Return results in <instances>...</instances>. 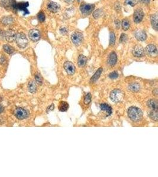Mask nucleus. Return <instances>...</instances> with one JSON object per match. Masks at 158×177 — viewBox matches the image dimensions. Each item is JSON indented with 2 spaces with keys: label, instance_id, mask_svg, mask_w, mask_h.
Masks as SVG:
<instances>
[{
  "label": "nucleus",
  "instance_id": "c85d7f7f",
  "mask_svg": "<svg viewBox=\"0 0 158 177\" xmlns=\"http://www.w3.org/2000/svg\"><path fill=\"white\" fill-rule=\"evenodd\" d=\"M138 0H126L124 2V5L130 6L134 7L138 3Z\"/></svg>",
  "mask_w": 158,
  "mask_h": 177
},
{
  "label": "nucleus",
  "instance_id": "9b49d317",
  "mask_svg": "<svg viewBox=\"0 0 158 177\" xmlns=\"http://www.w3.org/2000/svg\"><path fill=\"white\" fill-rule=\"evenodd\" d=\"M146 52L147 55L151 57H156L158 55V50L156 46L153 44H149L146 47Z\"/></svg>",
  "mask_w": 158,
  "mask_h": 177
},
{
  "label": "nucleus",
  "instance_id": "58836bf2",
  "mask_svg": "<svg viewBox=\"0 0 158 177\" xmlns=\"http://www.w3.org/2000/svg\"><path fill=\"white\" fill-rule=\"evenodd\" d=\"M54 108H55V106H54V105H52L49 108H48V111H50V110H52L53 109H54Z\"/></svg>",
  "mask_w": 158,
  "mask_h": 177
},
{
  "label": "nucleus",
  "instance_id": "bb28decb",
  "mask_svg": "<svg viewBox=\"0 0 158 177\" xmlns=\"http://www.w3.org/2000/svg\"><path fill=\"white\" fill-rule=\"evenodd\" d=\"M102 72H103V69L101 68H99L96 73V74L94 75V76L91 78V82L96 81V80L98 79V77H100L101 74L102 73Z\"/></svg>",
  "mask_w": 158,
  "mask_h": 177
},
{
  "label": "nucleus",
  "instance_id": "1a4fd4ad",
  "mask_svg": "<svg viewBox=\"0 0 158 177\" xmlns=\"http://www.w3.org/2000/svg\"><path fill=\"white\" fill-rule=\"evenodd\" d=\"M66 72L69 75H74L75 72V67L70 61H66L63 65Z\"/></svg>",
  "mask_w": 158,
  "mask_h": 177
},
{
  "label": "nucleus",
  "instance_id": "39448f33",
  "mask_svg": "<svg viewBox=\"0 0 158 177\" xmlns=\"http://www.w3.org/2000/svg\"><path fill=\"white\" fill-rule=\"evenodd\" d=\"M95 6L94 4H83L80 7V10L83 15H89L92 13V11L94 10Z\"/></svg>",
  "mask_w": 158,
  "mask_h": 177
},
{
  "label": "nucleus",
  "instance_id": "4c0bfd02",
  "mask_svg": "<svg viewBox=\"0 0 158 177\" xmlns=\"http://www.w3.org/2000/svg\"><path fill=\"white\" fill-rule=\"evenodd\" d=\"M140 2H142V3H144V4H147L149 3L150 2V0H139Z\"/></svg>",
  "mask_w": 158,
  "mask_h": 177
},
{
  "label": "nucleus",
  "instance_id": "2eb2a0df",
  "mask_svg": "<svg viewBox=\"0 0 158 177\" xmlns=\"http://www.w3.org/2000/svg\"><path fill=\"white\" fill-rule=\"evenodd\" d=\"M28 6V2H20L19 4H17L16 9L24 11V14H28L29 11H28V8H27Z\"/></svg>",
  "mask_w": 158,
  "mask_h": 177
},
{
  "label": "nucleus",
  "instance_id": "2f4dec72",
  "mask_svg": "<svg viewBox=\"0 0 158 177\" xmlns=\"http://www.w3.org/2000/svg\"><path fill=\"white\" fill-rule=\"evenodd\" d=\"M37 19L40 22H43L45 20V15L43 12H40L37 15Z\"/></svg>",
  "mask_w": 158,
  "mask_h": 177
},
{
  "label": "nucleus",
  "instance_id": "f03ea898",
  "mask_svg": "<svg viewBox=\"0 0 158 177\" xmlns=\"http://www.w3.org/2000/svg\"><path fill=\"white\" fill-rule=\"evenodd\" d=\"M15 41L17 46L21 48H24L28 45V38L26 37V35L23 33L16 34Z\"/></svg>",
  "mask_w": 158,
  "mask_h": 177
},
{
  "label": "nucleus",
  "instance_id": "9d476101",
  "mask_svg": "<svg viewBox=\"0 0 158 177\" xmlns=\"http://www.w3.org/2000/svg\"><path fill=\"white\" fill-rule=\"evenodd\" d=\"M132 53L136 57H141L144 55V50L140 45H136L133 48Z\"/></svg>",
  "mask_w": 158,
  "mask_h": 177
},
{
  "label": "nucleus",
  "instance_id": "0eeeda50",
  "mask_svg": "<svg viewBox=\"0 0 158 177\" xmlns=\"http://www.w3.org/2000/svg\"><path fill=\"white\" fill-rule=\"evenodd\" d=\"M28 37L31 40L36 42L41 39V33L37 29H32L28 32Z\"/></svg>",
  "mask_w": 158,
  "mask_h": 177
},
{
  "label": "nucleus",
  "instance_id": "4468645a",
  "mask_svg": "<svg viewBox=\"0 0 158 177\" xmlns=\"http://www.w3.org/2000/svg\"><path fill=\"white\" fill-rule=\"evenodd\" d=\"M135 36L139 41H144L147 39V35L143 30H138L135 32Z\"/></svg>",
  "mask_w": 158,
  "mask_h": 177
},
{
  "label": "nucleus",
  "instance_id": "ea45409f",
  "mask_svg": "<svg viewBox=\"0 0 158 177\" xmlns=\"http://www.w3.org/2000/svg\"><path fill=\"white\" fill-rule=\"evenodd\" d=\"M66 3H68V4H70V3H72L74 2V0H64Z\"/></svg>",
  "mask_w": 158,
  "mask_h": 177
},
{
  "label": "nucleus",
  "instance_id": "c756f323",
  "mask_svg": "<svg viewBox=\"0 0 158 177\" xmlns=\"http://www.w3.org/2000/svg\"><path fill=\"white\" fill-rule=\"evenodd\" d=\"M103 11L101 10V9H98L96 10V11H95L93 13V17L96 19H98L99 17H100L102 15H103Z\"/></svg>",
  "mask_w": 158,
  "mask_h": 177
},
{
  "label": "nucleus",
  "instance_id": "f704fd0d",
  "mask_svg": "<svg viewBox=\"0 0 158 177\" xmlns=\"http://www.w3.org/2000/svg\"><path fill=\"white\" fill-rule=\"evenodd\" d=\"M127 40V35L124 34V33L122 34V35H121V37H120V42L122 43H123L126 42Z\"/></svg>",
  "mask_w": 158,
  "mask_h": 177
},
{
  "label": "nucleus",
  "instance_id": "20e7f679",
  "mask_svg": "<svg viewBox=\"0 0 158 177\" xmlns=\"http://www.w3.org/2000/svg\"><path fill=\"white\" fill-rule=\"evenodd\" d=\"M71 40L76 46L80 45L83 42V34L82 33H81L79 32H77V31L71 35Z\"/></svg>",
  "mask_w": 158,
  "mask_h": 177
},
{
  "label": "nucleus",
  "instance_id": "7ed1b4c3",
  "mask_svg": "<svg viewBox=\"0 0 158 177\" xmlns=\"http://www.w3.org/2000/svg\"><path fill=\"white\" fill-rule=\"evenodd\" d=\"M110 99L113 102H119L122 101L123 98V94L121 90L115 89L110 93Z\"/></svg>",
  "mask_w": 158,
  "mask_h": 177
},
{
  "label": "nucleus",
  "instance_id": "f257e3e1",
  "mask_svg": "<svg viewBox=\"0 0 158 177\" xmlns=\"http://www.w3.org/2000/svg\"><path fill=\"white\" fill-rule=\"evenodd\" d=\"M128 116L131 121L138 122L142 119L143 112L138 108L132 106L128 110Z\"/></svg>",
  "mask_w": 158,
  "mask_h": 177
},
{
  "label": "nucleus",
  "instance_id": "412c9836",
  "mask_svg": "<svg viewBox=\"0 0 158 177\" xmlns=\"http://www.w3.org/2000/svg\"><path fill=\"white\" fill-rule=\"evenodd\" d=\"M87 61V58L83 56V55H80L78 59V64L79 67H83Z\"/></svg>",
  "mask_w": 158,
  "mask_h": 177
},
{
  "label": "nucleus",
  "instance_id": "4be33fe9",
  "mask_svg": "<svg viewBox=\"0 0 158 177\" xmlns=\"http://www.w3.org/2000/svg\"><path fill=\"white\" fill-rule=\"evenodd\" d=\"M129 89L133 92H138L140 89V86L138 83H132L129 85Z\"/></svg>",
  "mask_w": 158,
  "mask_h": 177
},
{
  "label": "nucleus",
  "instance_id": "6ab92c4d",
  "mask_svg": "<svg viewBox=\"0 0 158 177\" xmlns=\"http://www.w3.org/2000/svg\"><path fill=\"white\" fill-rule=\"evenodd\" d=\"M151 19V23L152 25V27H153V28L155 30L157 31L158 28V17L157 14L152 15Z\"/></svg>",
  "mask_w": 158,
  "mask_h": 177
},
{
  "label": "nucleus",
  "instance_id": "393cba45",
  "mask_svg": "<svg viewBox=\"0 0 158 177\" xmlns=\"http://www.w3.org/2000/svg\"><path fill=\"white\" fill-rule=\"evenodd\" d=\"M36 85L35 84V82L34 81H31L29 82L28 85V91L31 93H35V92L36 91Z\"/></svg>",
  "mask_w": 158,
  "mask_h": 177
},
{
  "label": "nucleus",
  "instance_id": "473e14b6",
  "mask_svg": "<svg viewBox=\"0 0 158 177\" xmlns=\"http://www.w3.org/2000/svg\"><path fill=\"white\" fill-rule=\"evenodd\" d=\"M35 80L36 82L39 84H42V78H41V76L39 74H36L35 76Z\"/></svg>",
  "mask_w": 158,
  "mask_h": 177
},
{
  "label": "nucleus",
  "instance_id": "dca6fc26",
  "mask_svg": "<svg viewBox=\"0 0 158 177\" xmlns=\"http://www.w3.org/2000/svg\"><path fill=\"white\" fill-rule=\"evenodd\" d=\"M117 61V57L116 53L114 51H113L111 53H110L109 59H108V63L111 66H114Z\"/></svg>",
  "mask_w": 158,
  "mask_h": 177
},
{
  "label": "nucleus",
  "instance_id": "5701e85b",
  "mask_svg": "<svg viewBox=\"0 0 158 177\" xmlns=\"http://www.w3.org/2000/svg\"><path fill=\"white\" fill-rule=\"evenodd\" d=\"M58 108H59V110L61 112H66L69 108V105L66 102L62 101L60 103Z\"/></svg>",
  "mask_w": 158,
  "mask_h": 177
},
{
  "label": "nucleus",
  "instance_id": "a211bd4d",
  "mask_svg": "<svg viewBox=\"0 0 158 177\" xmlns=\"http://www.w3.org/2000/svg\"><path fill=\"white\" fill-rule=\"evenodd\" d=\"M147 105L152 110H158V102L156 101L154 99H151L147 102Z\"/></svg>",
  "mask_w": 158,
  "mask_h": 177
},
{
  "label": "nucleus",
  "instance_id": "423d86ee",
  "mask_svg": "<svg viewBox=\"0 0 158 177\" xmlns=\"http://www.w3.org/2000/svg\"><path fill=\"white\" fill-rule=\"evenodd\" d=\"M14 115L19 119H24L28 115V111L23 108H17L14 111Z\"/></svg>",
  "mask_w": 158,
  "mask_h": 177
},
{
  "label": "nucleus",
  "instance_id": "b1692460",
  "mask_svg": "<svg viewBox=\"0 0 158 177\" xmlns=\"http://www.w3.org/2000/svg\"><path fill=\"white\" fill-rule=\"evenodd\" d=\"M3 49L5 51V52L8 54V55H12L13 53H14V48L8 44H6V45H4L3 46Z\"/></svg>",
  "mask_w": 158,
  "mask_h": 177
},
{
  "label": "nucleus",
  "instance_id": "e433bc0d",
  "mask_svg": "<svg viewBox=\"0 0 158 177\" xmlns=\"http://www.w3.org/2000/svg\"><path fill=\"white\" fill-rule=\"evenodd\" d=\"M60 31L62 34H66L68 32V30H67L66 28L62 27L60 28Z\"/></svg>",
  "mask_w": 158,
  "mask_h": 177
},
{
  "label": "nucleus",
  "instance_id": "f8f14e48",
  "mask_svg": "<svg viewBox=\"0 0 158 177\" xmlns=\"http://www.w3.org/2000/svg\"><path fill=\"white\" fill-rule=\"evenodd\" d=\"M16 33L15 31L10 29L7 30L5 33H4V37L6 39V40L8 42H13L15 40V37H16Z\"/></svg>",
  "mask_w": 158,
  "mask_h": 177
},
{
  "label": "nucleus",
  "instance_id": "72a5a7b5",
  "mask_svg": "<svg viewBox=\"0 0 158 177\" xmlns=\"http://www.w3.org/2000/svg\"><path fill=\"white\" fill-rule=\"evenodd\" d=\"M91 96L90 95V93H88L84 97V103L85 104H88L91 102Z\"/></svg>",
  "mask_w": 158,
  "mask_h": 177
},
{
  "label": "nucleus",
  "instance_id": "cd10ccee",
  "mask_svg": "<svg viewBox=\"0 0 158 177\" xmlns=\"http://www.w3.org/2000/svg\"><path fill=\"white\" fill-rule=\"evenodd\" d=\"M149 116L155 121H157L158 119V110H151L149 113Z\"/></svg>",
  "mask_w": 158,
  "mask_h": 177
},
{
  "label": "nucleus",
  "instance_id": "7c9ffc66",
  "mask_svg": "<svg viewBox=\"0 0 158 177\" xmlns=\"http://www.w3.org/2000/svg\"><path fill=\"white\" fill-rule=\"evenodd\" d=\"M116 42V35L113 32L110 33V44L111 46L114 45Z\"/></svg>",
  "mask_w": 158,
  "mask_h": 177
},
{
  "label": "nucleus",
  "instance_id": "79ce46f5",
  "mask_svg": "<svg viewBox=\"0 0 158 177\" xmlns=\"http://www.w3.org/2000/svg\"><path fill=\"white\" fill-rule=\"evenodd\" d=\"M77 1H78V2H79V0H77Z\"/></svg>",
  "mask_w": 158,
  "mask_h": 177
},
{
  "label": "nucleus",
  "instance_id": "6e6552de",
  "mask_svg": "<svg viewBox=\"0 0 158 177\" xmlns=\"http://www.w3.org/2000/svg\"><path fill=\"white\" fill-rule=\"evenodd\" d=\"M144 17V13L141 8H138L134 13L133 20L136 23H140Z\"/></svg>",
  "mask_w": 158,
  "mask_h": 177
},
{
  "label": "nucleus",
  "instance_id": "a19ab883",
  "mask_svg": "<svg viewBox=\"0 0 158 177\" xmlns=\"http://www.w3.org/2000/svg\"><path fill=\"white\" fill-rule=\"evenodd\" d=\"M3 110H4L3 107L1 105H0V113H1L3 111Z\"/></svg>",
  "mask_w": 158,
  "mask_h": 177
},
{
  "label": "nucleus",
  "instance_id": "aec40b11",
  "mask_svg": "<svg viewBox=\"0 0 158 177\" xmlns=\"http://www.w3.org/2000/svg\"><path fill=\"white\" fill-rule=\"evenodd\" d=\"M1 22L3 24L6 26H10L13 24V23H14V20L13 18L11 16H6L2 19Z\"/></svg>",
  "mask_w": 158,
  "mask_h": 177
},
{
  "label": "nucleus",
  "instance_id": "ddd939ff",
  "mask_svg": "<svg viewBox=\"0 0 158 177\" xmlns=\"http://www.w3.org/2000/svg\"><path fill=\"white\" fill-rule=\"evenodd\" d=\"M47 8L49 11H50L52 13H57L59 9H60V6L58 3L55 2H49L48 5H47Z\"/></svg>",
  "mask_w": 158,
  "mask_h": 177
},
{
  "label": "nucleus",
  "instance_id": "c9c22d12",
  "mask_svg": "<svg viewBox=\"0 0 158 177\" xmlns=\"http://www.w3.org/2000/svg\"><path fill=\"white\" fill-rule=\"evenodd\" d=\"M118 74L117 73V72H113L111 73L109 75V77H110V79H116V78L118 77Z\"/></svg>",
  "mask_w": 158,
  "mask_h": 177
},
{
  "label": "nucleus",
  "instance_id": "f3484780",
  "mask_svg": "<svg viewBox=\"0 0 158 177\" xmlns=\"http://www.w3.org/2000/svg\"><path fill=\"white\" fill-rule=\"evenodd\" d=\"M100 109L107 113L108 116H110L112 113V108L108 104L103 103L100 105Z\"/></svg>",
  "mask_w": 158,
  "mask_h": 177
},
{
  "label": "nucleus",
  "instance_id": "a878e982",
  "mask_svg": "<svg viewBox=\"0 0 158 177\" xmlns=\"http://www.w3.org/2000/svg\"><path fill=\"white\" fill-rule=\"evenodd\" d=\"M122 28H123V30L127 31L130 28V21L127 19H124L122 21Z\"/></svg>",
  "mask_w": 158,
  "mask_h": 177
}]
</instances>
